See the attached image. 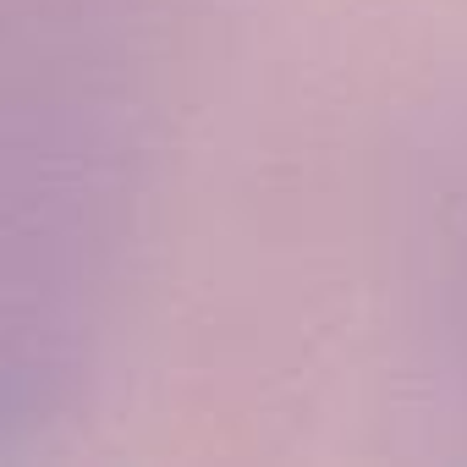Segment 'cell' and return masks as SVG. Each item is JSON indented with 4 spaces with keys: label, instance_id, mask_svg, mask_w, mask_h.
Listing matches in <instances>:
<instances>
[{
    "label": "cell",
    "instance_id": "cell-1",
    "mask_svg": "<svg viewBox=\"0 0 467 467\" xmlns=\"http://www.w3.org/2000/svg\"><path fill=\"white\" fill-rule=\"evenodd\" d=\"M61 45L50 34L45 56ZM28 50L23 72L0 67V423L34 412L72 368V347L94 319L105 231L127 198V149L116 116H99V83L72 94V72H50Z\"/></svg>",
    "mask_w": 467,
    "mask_h": 467
}]
</instances>
